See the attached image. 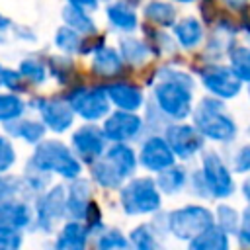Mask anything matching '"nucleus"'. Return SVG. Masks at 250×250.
I'll return each instance as SVG.
<instances>
[{"instance_id": "10", "label": "nucleus", "mask_w": 250, "mask_h": 250, "mask_svg": "<svg viewBox=\"0 0 250 250\" xmlns=\"http://www.w3.org/2000/svg\"><path fill=\"white\" fill-rule=\"evenodd\" d=\"M197 78H199L203 90L207 92V96L217 98L221 102L232 100L242 92V82L223 62L201 64L197 68Z\"/></svg>"}, {"instance_id": "16", "label": "nucleus", "mask_w": 250, "mask_h": 250, "mask_svg": "<svg viewBox=\"0 0 250 250\" xmlns=\"http://www.w3.org/2000/svg\"><path fill=\"white\" fill-rule=\"evenodd\" d=\"M92 203H94L92 182L88 178L78 176L64 186V205H66V219L68 221L84 223Z\"/></svg>"}, {"instance_id": "56", "label": "nucleus", "mask_w": 250, "mask_h": 250, "mask_svg": "<svg viewBox=\"0 0 250 250\" xmlns=\"http://www.w3.org/2000/svg\"><path fill=\"white\" fill-rule=\"evenodd\" d=\"M248 102H250V84H248Z\"/></svg>"}, {"instance_id": "54", "label": "nucleus", "mask_w": 250, "mask_h": 250, "mask_svg": "<svg viewBox=\"0 0 250 250\" xmlns=\"http://www.w3.org/2000/svg\"><path fill=\"white\" fill-rule=\"evenodd\" d=\"M98 2H100V4H102V2H104V4H109L111 0H98Z\"/></svg>"}, {"instance_id": "37", "label": "nucleus", "mask_w": 250, "mask_h": 250, "mask_svg": "<svg viewBox=\"0 0 250 250\" xmlns=\"http://www.w3.org/2000/svg\"><path fill=\"white\" fill-rule=\"evenodd\" d=\"M213 219H215V227H219L229 236H234L240 227V211L229 203H219L213 211Z\"/></svg>"}, {"instance_id": "8", "label": "nucleus", "mask_w": 250, "mask_h": 250, "mask_svg": "<svg viewBox=\"0 0 250 250\" xmlns=\"http://www.w3.org/2000/svg\"><path fill=\"white\" fill-rule=\"evenodd\" d=\"M33 227L31 230L51 234L59 227V223L66 221V205H64V186L51 184L41 195L33 199Z\"/></svg>"}, {"instance_id": "45", "label": "nucleus", "mask_w": 250, "mask_h": 250, "mask_svg": "<svg viewBox=\"0 0 250 250\" xmlns=\"http://www.w3.org/2000/svg\"><path fill=\"white\" fill-rule=\"evenodd\" d=\"M23 232H8L0 230V250H21Z\"/></svg>"}, {"instance_id": "3", "label": "nucleus", "mask_w": 250, "mask_h": 250, "mask_svg": "<svg viewBox=\"0 0 250 250\" xmlns=\"http://www.w3.org/2000/svg\"><path fill=\"white\" fill-rule=\"evenodd\" d=\"M25 168L37 170L47 176H59L66 182L82 176L84 164L76 158L72 148L59 139H43L33 146L31 156L27 158Z\"/></svg>"}, {"instance_id": "19", "label": "nucleus", "mask_w": 250, "mask_h": 250, "mask_svg": "<svg viewBox=\"0 0 250 250\" xmlns=\"http://www.w3.org/2000/svg\"><path fill=\"white\" fill-rule=\"evenodd\" d=\"M137 0H111L105 6V18L111 29L131 35L139 29V16H137Z\"/></svg>"}, {"instance_id": "24", "label": "nucleus", "mask_w": 250, "mask_h": 250, "mask_svg": "<svg viewBox=\"0 0 250 250\" xmlns=\"http://www.w3.org/2000/svg\"><path fill=\"white\" fill-rule=\"evenodd\" d=\"M117 51L125 62V66H143L148 59H150V49H148V43L143 39V37H137V35H123L119 37V43H117Z\"/></svg>"}, {"instance_id": "39", "label": "nucleus", "mask_w": 250, "mask_h": 250, "mask_svg": "<svg viewBox=\"0 0 250 250\" xmlns=\"http://www.w3.org/2000/svg\"><path fill=\"white\" fill-rule=\"evenodd\" d=\"M227 162H229L232 174H244V176L250 174V143L236 146Z\"/></svg>"}, {"instance_id": "12", "label": "nucleus", "mask_w": 250, "mask_h": 250, "mask_svg": "<svg viewBox=\"0 0 250 250\" xmlns=\"http://www.w3.org/2000/svg\"><path fill=\"white\" fill-rule=\"evenodd\" d=\"M102 131H104L107 143H127V145H131V143L143 139L145 121L139 113L111 109L107 113V117L102 121Z\"/></svg>"}, {"instance_id": "17", "label": "nucleus", "mask_w": 250, "mask_h": 250, "mask_svg": "<svg viewBox=\"0 0 250 250\" xmlns=\"http://www.w3.org/2000/svg\"><path fill=\"white\" fill-rule=\"evenodd\" d=\"M90 72L96 78L111 82V80L123 78L127 72V66H125L117 47H111L105 43L104 47H100L98 51H94L90 55Z\"/></svg>"}, {"instance_id": "20", "label": "nucleus", "mask_w": 250, "mask_h": 250, "mask_svg": "<svg viewBox=\"0 0 250 250\" xmlns=\"http://www.w3.org/2000/svg\"><path fill=\"white\" fill-rule=\"evenodd\" d=\"M172 37L178 47L184 51H195L205 41V27L203 21L195 16H184L178 18V21L172 25Z\"/></svg>"}, {"instance_id": "27", "label": "nucleus", "mask_w": 250, "mask_h": 250, "mask_svg": "<svg viewBox=\"0 0 250 250\" xmlns=\"http://www.w3.org/2000/svg\"><path fill=\"white\" fill-rule=\"evenodd\" d=\"M61 18H62V25L74 29V31L80 33L82 37H94V35L100 33L98 23L94 21L92 14L86 12V10H82V8L64 4L62 10H61Z\"/></svg>"}, {"instance_id": "36", "label": "nucleus", "mask_w": 250, "mask_h": 250, "mask_svg": "<svg viewBox=\"0 0 250 250\" xmlns=\"http://www.w3.org/2000/svg\"><path fill=\"white\" fill-rule=\"evenodd\" d=\"M92 238V250H131L127 234L117 227L104 229Z\"/></svg>"}, {"instance_id": "35", "label": "nucleus", "mask_w": 250, "mask_h": 250, "mask_svg": "<svg viewBox=\"0 0 250 250\" xmlns=\"http://www.w3.org/2000/svg\"><path fill=\"white\" fill-rule=\"evenodd\" d=\"M29 109L23 96L12 94V92H0V125L12 123L25 115Z\"/></svg>"}, {"instance_id": "34", "label": "nucleus", "mask_w": 250, "mask_h": 250, "mask_svg": "<svg viewBox=\"0 0 250 250\" xmlns=\"http://www.w3.org/2000/svg\"><path fill=\"white\" fill-rule=\"evenodd\" d=\"M227 66L232 70V74L242 84H250V47L236 43L227 53Z\"/></svg>"}, {"instance_id": "57", "label": "nucleus", "mask_w": 250, "mask_h": 250, "mask_svg": "<svg viewBox=\"0 0 250 250\" xmlns=\"http://www.w3.org/2000/svg\"><path fill=\"white\" fill-rule=\"evenodd\" d=\"M6 41V37H0V43H4Z\"/></svg>"}, {"instance_id": "29", "label": "nucleus", "mask_w": 250, "mask_h": 250, "mask_svg": "<svg viewBox=\"0 0 250 250\" xmlns=\"http://www.w3.org/2000/svg\"><path fill=\"white\" fill-rule=\"evenodd\" d=\"M88 168H90V180H92L94 184H98L100 188H104V189L117 191V189L125 184V180L119 176V172H117L104 156H100V158H98L94 164H90Z\"/></svg>"}, {"instance_id": "25", "label": "nucleus", "mask_w": 250, "mask_h": 250, "mask_svg": "<svg viewBox=\"0 0 250 250\" xmlns=\"http://www.w3.org/2000/svg\"><path fill=\"white\" fill-rule=\"evenodd\" d=\"M143 18L150 21L152 27L172 29V25L178 21V8L166 0H148L143 6Z\"/></svg>"}, {"instance_id": "22", "label": "nucleus", "mask_w": 250, "mask_h": 250, "mask_svg": "<svg viewBox=\"0 0 250 250\" xmlns=\"http://www.w3.org/2000/svg\"><path fill=\"white\" fill-rule=\"evenodd\" d=\"M102 156L119 172V176L125 182L131 180L133 176H137L139 160H137V150L131 145H127V143H109Z\"/></svg>"}, {"instance_id": "15", "label": "nucleus", "mask_w": 250, "mask_h": 250, "mask_svg": "<svg viewBox=\"0 0 250 250\" xmlns=\"http://www.w3.org/2000/svg\"><path fill=\"white\" fill-rule=\"evenodd\" d=\"M104 90H105V96H107L111 107H115L119 111L139 113L146 104L145 90L139 84L129 82L125 78H117V80L104 84Z\"/></svg>"}, {"instance_id": "44", "label": "nucleus", "mask_w": 250, "mask_h": 250, "mask_svg": "<svg viewBox=\"0 0 250 250\" xmlns=\"http://www.w3.org/2000/svg\"><path fill=\"white\" fill-rule=\"evenodd\" d=\"M234 236L240 248H250V205H246L244 211L240 213V227Z\"/></svg>"}, {"instance_id": "18", "label": "nucleus", "mask_w": 250, "mask_h": 250, "mask_svg": "<svg viewBox=\"0 0 250 250\" xmlns=\"http://www.w3.org/2000/svg\"><path fill=\"white\" fill-rule=\"evenodd\" d=\"M33 227V209L25 199H10L0 203V230L25 232Z\"/></svg>"}, {"instance_id": "33", "label": "nucleus", "mask_w": 250, "mask_h": 250, "mask_svg": "<svg viewBox=\"0 0 250 250\" xmlns=\"http://www.w3.org/2000/svg\"><path fill=\"white\" fill-rule=\"evenodd\" d=\"M127 238L131 250H162V238L154 232V229L148 223H139L137 227H133Z\"/></svg>"}, {"instance_id": "4", "label": "nucleus", "mask_w": 250, "mask_h": 250, "mask_svg": "<svg viewBox=\"0 0 250 250\" xmlns=\"http://www.w3.org/2000/svg\"><path fill=\"white\" fill-rule=\"evenodd\" d=\"M117 191L119 209L127 217H152L162 209V195L150 176H133Z\"/></svg>"}, {"instance_id": "30", "label": "nucleus", "mask_w": 250, "mask_h": 250, "mask_svg": "<svg viewBox=\"0 0 250 250\" xmlns=\"http://www.w3.org/2000/svg\"><path fill=\"white\" fill-rule=\"evenodd\" d=\"M186 250H230V236L213 225L195 238H191Z\"/></svg>"}, {"instance_id": "53", "label": "nucleus", "mask_w": 250, "mask_h": 250, "mask_svg": "<svg viewBox=\"0 0 250 250\" xmlns=\"http://www.w3.org/2000/svg\"><path fill=\"white\" fill-rule=\"evenodd\" d=\"M4 68H6V66L0 62V88H2V76H4Z\"/></svg>"}, {"instance_id": "14", "label": "nucleus", "mask_w": 250, "mask_h": 250, "mask_svg": "<svg viewBox=\"0 0 250 250\" xmlns=\"http://www.w3.org/2000/svg\"><path fill=\"white\" fill-rule=\"evenodd\" d=\"M137 160H139V168L146 170L148 174H160L176 164V156L170 150L168 143L164 141L162 133H146L141 139Z\"/></svg>"}, {"instance_id": "55", "label": "nucleus", "mask_w": 250, "mask_h": 250, "mask_svg": "<svg viewBox=\"0 0 250 250\" xmlns=\"http://www.w3.org/2000/svg\"><path fill=\"white\" fill-rule=\"evenodd\" d=\"M246 135H248V139H250V125L246 127Z\"/></svg>"}, {"instance_id": "40", "label": "nucleus", "mask_w": 250, "mask_h": 250, "mask_svg": "<svg viewBox=\"0 0 250 250\" xmlns=\"http://www.w3.org/2000/svg\"><path fill=\"white\" fill-rule=\"evenodd\" d=\"M10 199H21V178L12 174H0V203Z\"/></svg>"}, {"instance_id": "6", "label": "nucleus", "mask_w": 250, "mask_h": 250, "mask_svg": "<svg viewBox=\"0 0 250 250\" xmlns=\"http://www.w3.org/2000/svg\"><path fill=\"white\" fill-rule=\"evenodd\" d=\"M68 102L70 109L76 117H80L84 123H98L107 117L111 111V104L105 96L104 84H78L72 88H66L62 94Z\"/></svg>"}, {"instance_id": "50", "label": "nucleus", "mask_w": 250, "mask_h": 250, "mask_svg": "<svg viewBox=\"0 0 250 250\" xmlns=\"http://www.w3.org/2000/svg\"><path fill=\"white\" fill-rule=\"evenodd\" d=\"M240 195L246 201V205H250V174H246V178L240 184Z\"/></svg>"}, {"instance_id": "47", "label": "nucleus", "mask_w": 250, "mask_h": 250, "mask_svg": "<svg viewBox=\"0 0 250 250\" xmlns=\"http://www.w3.org/2000/svg\"><path fill=\"white\" fill-rule=\"evenodd\" d=\"M66 4H70V6H76V8H82V10H86V12H96L98 8H100V2L98 0H64Z\"/></svg>"}, {"instance_id": "23", "label": "nucleus", "mask_w": 250, "mask_h": 250, "mask_svg": "<svg viewBox=\"0 0 250 250\" xmlns=\"http://www.w3.org/2000/svg\"><path fill=\"white\" fill-rule=\"evenodd\" d=\"M4 135L10 139H20L27 145H39L43 139H47V129L37 117H20L12 123L4 125Z\"/></svg>"}, {"instance_id": "13", "label": "nucleus", "mask_w": 250, "mask_h": 250, "mask_svg": "<svg viewBox=\"0 0 250 250\" xmlns=\"http://www.w3.org/2000/svg\"><path fill=\"white\" fill-rule=\"evenodd\" d=\"M107 139L100 125L84 123L70 133V148L82 164H94L107 148Z\"/></svg>"}, {"instance_id": "26", "label": "nucleus", "mask_w": 250, "mask_h": 250, "mask_svg": "<svg viewBox=\"0 0 250 250\" xmlns=\"http://www.w3.org/2000/svg\"><path fill=\"white\" fill-rule=\"evenodd\" d=\"M188 168L184 164H174L170 168H166L164 172L156 174L154 182H156V188L160 191V195H166V197H176L178 193H182L186 188H188Z\"/></svg>"}, {"instance_id": "28", "label": "nucleus", "mask_w": 250, "mask_h": 250, "mask_svg": "<svg viewBox=\"0 0 250 250\" xmlns=\"http://www.w3.org/2000/svg\"><path fill=\"white\" fill-rule=\"evenodd\" d=\"M47 68H49L51 76H53L61 86L72 88V86L82 84V82H80V74L76 72L74 61H72L70 57H66V55L49 57V59H47Z\"/></svg>"}, {"instance_id": "42", "label": "nucleus", "mask_w": 250, "mask_h": 250, "mask_svg": "<svg viewBox=\"0 0 250 250\" xmlns=\"http://www.w3.org/2000/svg\"><path fill=\"white\" fill-rule=\"evenodd\" d=\"M2 88H6V92L23 96L27 92V82L20 76V72L16 68H4V76H2Z\"/></svg>"}, {"instance_id": "31", "label": "nucleus", "mask_w": 250, "mask_h": 250, "mask_svg": "<svg viewBox=\"0 0 250 250\" xmlns=\"http://www.w3.org/2000/svg\"><path fill=\"white\" fill-rule=\"evenodd\" d=\"M84 43H86V37H82L80 33H76L66 25H59L53 33V45L61 51V55H66V57L82 55Z\"/></svg>"}, {"instance_id": "2", "label": "nucleus", "mask_w": 250, "mask_h": 250, "mask_svg": "<svg viewBox=\"0 0 250 250\" xmlns=\"http://www.w3.org/2000/svg\"><path fill=\"white\" fill-rule=\"evenodd\" d=\"M191 125L195 131L211 143L230 145L238 137V125L227 109V102L205 96L191 109Z\"/></svg>"}, {"instance_id": "1", "label": "nucleus", "mask_w": 250, "mask_h": 250, "mask_svg": "<svg viewBox=\"0 0 250 250\" xmlns=\"http://www.w3.org/2000/svg\"><path fill=\"white\" fill-rule=\"evenodd\" d=\"M150 104L166 123H180L191 115L195 105L193 72L166 62L150 76Z\"/></svg>"}, {"instance_id": "7", "label": "nucleus", "mask_w": 250, "mask_h": 250, "mask_svg": "<svg viewBox=\"0 0 250 250\" xmlns=\"http://www.w3.org/2000/svg\"><path fill=\"white\" fill-rule=\"evenodd\" d=\"M199 172L205 180L211 199H229L236 191L234 174L225 160V156L215 148H205L201 154Z\"/></svg>"}, {"instance_id": "21", "label": "nucleus", "mask_w": 250, "mask_h": 250, "mask_svg": "<svg viewBox=\"0 0 250 250\" xmlns=\"http://www.w3.org/2000/svg\"><path fill=\"white\" fill-rule=\"evenodd\" d=\"M90 230L80 221H64L62 227H59V232L55 236L53 250H88L90 246Z\"/></svg>"}, {"instance_id": "32", "label": "nucleus", "mask_w": 250, "mask_h": 250, "mask_svg": "<svg viewBox=\"0 0 250 250\" xmlns=\"http://www.w3.org/2000/svg\"><path fill=\"white\" fill-rule=\"evenodd\" d=\"M16 70H18L20 76H21L27 84H31V86H41V84H45V80L49 78L47 62H45L43 59L35 57V55H29V57L21 59V61L18 62V68H16Z\"/></svg>"}, {"instance_id": "51", "label": "nucleus", "mask_w": 250, "mask_h": 250, "mask_svg": "<svg viewBox=\"0 0 250 250\" xmlns=\"http://www.w3.org/2000/svg\"><path fill=\"white\" fill-rule=\"evenodd\" d=\"M240 29H242V33H244V37H246V45L250 47V16L242 14V20H240Z\"/></svg>"}, {"instance_id": "11", "label": "nucleus", "mask_w": 250, "mask_h": 250, "mask_svg": "<svg viewBox=\"0 0 250 250\" xmlns=\"http://www.w3.org/2000/svg\"><path fill=\"white\" fill-rule=\"evenodd\" d=\"M162 137L174 152L176 160H191L205 150V139L195 131L191 123H168L162 129Z\"/></svg>"}, {"instance_id": "43", "label": "nucleus", "mask_w": 250, "mask_h": 250, "mask_svg": "<svg viewBox=\"0 0 250 250\" xmlns=\"http://www.w3.org/2000/svg\"><path fill=\"white\" fill-rule=\"evenodd\" d=\"M186 189H189V191H191L195 197H199V199H211L209 189H207V186H205V180H203L199 168H195V170L188 176V188H186Z\"/></svg>"}, {"instance_id": "9", "label": "nucleus", "mask_w": 250, "mask_h": 250, "mask_svg": "<svg viewBox=\"0 0 250 250\" xmlns=\"http://www.w3.org/2000/svg\"><path fill=\"white\" fill-rule=\"evenodd\" d=\"M27 105L37 111V119L45 125L47 131L55 135H64L74 125L76 115L70 109L64 96H39L27 102Z\"/></svg>"}, {"instance_id": "52", "label": "nucleus", "mask_w": 250, "mask_h": 250, "mask_svg": "<svg viewBox=\"0 0 250 250\" xmlns=\"http://www.w3.org/2000/svg\"><path fill=\"white\" fill-rule=\"evenodd\" d=\"M166 2H172V4H193L197 0H166Z\"/></svg>"}, {"instance_id": "48", "label": "nucleus", "mask_w": 250, "mask_h": 250, "mask_svg": "<svg viewBox=\"0 0 250 250\" xmlns=\"http://www.w3.org/2000/svg\"><path fill=\"white\" fill-rule=\"evenodd\" d=\"M230 12H244L246 8H248V0H221Z\"/></svg>"}, {"instance_id": "5", "label": "nucleus", "mask_w": 250, "mask_h": 250, "mask_svg": "<svg viewBox=\"0 0 250 250\" xmlns=\"http://www.w3.org/2000/svg\"><path fill=\"white\" fill-rule=\"evenodd\" d=\"M213 225H215L213 211L201 203H186L182 207L166 211L168 236H174L176 240L182 242H189L191 238H195Z\"/></svg>"}, {"instance_id": "41", "label": "nucleus", "mask_w": 250, "mask_h": 250, "mask_svg": "<svg viewBox=\"0 0 250 250\" xmlns=\"http://www.w3.org/2000/svg\"><path fill=\"white\" fill-rule=\"evenodd\" d=\"M16 160H18V152H16L10 137L0 133V174H8L14 168Z\"/></svg>"}, {"instance_id": "38", "label": "nucleus", "mask_w": 250, "mask_h": 250, "mask_svg": "<svg viewBox=\"0 0 250 250\" xmlns=\"http://www.w3.org/2000/svg\"><path fill=\"white\" fill-rule=\"evenodd\" d=\"M145 31L148 33V39H145L148 43V49H150V55L154 57H162V55H172L176 53V41L172 35H168L164 29H158V27H145Z\"/></svg>"}, {"instance_id": "49", "label": "nucleus", "mask_w": 250, "mask_h": 250, "mask_svg": "<svg viewBox=\"0 0 250 250\" xmlns=\"http://www.w3.org/2000/svg\"><path fill=\"white\" fill-rule=\"evenodd\" d=\"M12 27H14V21L6 14L0 12V37H6V33L12 31Z\"/></svg>"}, {"instance_id": "46", "label": "nucleus", "mask_w": 250, "mask_h": 250, "mask_svg": "<svg viewBox=\"0 0 250 250\" xmlns=\"http://www.w3.org/2000/svg\"><path fill=\"white\" fill-rule=\"evenodd\" d=\"M18 41H25V43H35L37 41V33L33 27L23 25V23H14L12 31H10Z\"/></svg>"}]
</instances>
